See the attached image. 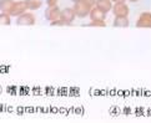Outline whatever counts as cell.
I'll use <instances>...</instances> for the list:
<instances>
[{
  "instance_id": "cell-1",
  "label": "cell",
  "mask_w": 151,
  "mask_h": 123,
  "mask_svg": "<svg viewBox=\"0 0 151 123\" xmlns=\"http://www.w3.org/2000/svg\"><path fill=\"white\" fill-rule=\"evenodd\" d=\"M74 11L75 14H76V18H86V16H89V14H90V10H91V6L90 5L84 1V0H81V1H78V3H74Z\"/></svg>"
},
{
  "instance_id": "cell-2",
  "label": "cell",
  "mask_w": 151,
  "mask_h": 123,
  "mask_svg": "<svg viewBox=\"0 0 151 123\" xmlns=\"http://www.w3.org/2000/svg\"><path fill=\"white\" fill-rule=\"evenodd\" d=\"M36 23L35 15L31 11H25L17 18V24L19 26H33Z\"/></svg>"
},
{
  "instance_id": "cell-3",
  "label": "cell",
  "mask_w": 151,
  "mask_h": 123,
  "mask_svg": "<svg viewBox=\"0 0 151 123\" xmlns=\"http://www.w3.org/2000/svg\"><path fill=\"white\" fill-rule=\"evenodd\" d=\"M112 14L115 16H129V13H130V8L125 1H117L114 3L112 5Z\"/></svg>"
},
{
  "instance_id": "cell-4",
  "label": "cell",
  "mask_w": 151,
  "mask_h": 123,
  "mask_svg": "<svg viewBox=\"0 0 151 123\" xmlns=\"http://www.w3.org/2000/svg\"><path fill=\"white\" fill-rule=\"evenodd\" d=\"M136 28L151 29V11H144L140 14V16L136 20Z\"/></svg>"
},
{
  "instance_id": "cell-5",
  "label": "cell",
  "mask_w": 151,
  "mask_h": 123,
  "mask_svg": "<svg viewBox=\"0 0 151 123\" xmlns=\"http://www.w3.org/2000/svg\"><path fill=\"white\" fill-rule=\"evenodd\" d=\"M28 10H29V8H28L26 1L25 0H20V1H15L12 11H10V15H12L13 18H18L19 15L24 14L25 11H28Z\"/></svg>"
},
{
  "instance_id": "cell-6",
  "label": "cell",
  "mask_w": 151,
  "mask_h": 123,
  "mask_svg": "<svg viewBox=\"0 0 151 123\" xmlns=\"http://www.w3.org/2000/svg\"><path fill=\"white\" fill-rule=\"evenodd\" d=\"M60 14H61V10L58 5H54V6H47L45 10V19L51 23L54 20H58L60 19Z\"/></svg>"
},
{
  "instance_id": "cell-7",
  "label": "cell",
  "mask_w": 151,
  "mask_h": 123,
  "mask_svg": "<svg viewBox=\"0 0 151 123\" xmlns=\"http://www.w3.org/2000/svg\"><path fill=\"white\" fill-rule=\"evenodd\" d=\"M60 19L64 20L66 23V25H71L74 23V20L76 19V14H75L74 9L73 8H65L61 10V14H60Z\"/></svg>"
},
{
  "instance_id": "cell-8",
  "label": "cell",
  "mask_w": 151,
  "mask_h": 123,
  "mask_svg": "<svg viewBox=\"0 0 151 123\" xmlns=\"http://www.w3.org/2000/svg\"><path fill=\"white\" fill-rule=\"evenodd\" d=\"M112 5H114V3H112L111 0H98L95 4V6L99 8L101 11H104L105 14H107L112 10Z\"/></svg>"
},
{
  "instance_id": "cell-9",
  "label": "cell",
  "mask_w": 151,
  "mask_h": 123,
  "mask_svg": "<svg viewBox=\"0 0 151 123\" xmlns=\"http://www.w3.org/2000/svg\"><path fill=\"white\" fill-rule=\"evenodd\" d=\"M89 18L90 20H105L106 19V14L104 11H101L99 8H91L90 10V14H89Z\"/></svg>"
},
{
  "instance_id": "cell-10",
  "label": "cell",
  "mask_w": 151,
  "mask_h": 123,
  "mask_svg": "<svg viewBox=\"0 0 151 123\" xmlns=\"http://www.w3.org/2000/svg\"><path fill=\"white\" fill-rule=\"evenodd\" d=\"M112 25L115 26V28H129V25H130V20H129L127 16H115V20Z\"/></svg>"
},
{
  "instance_id": "cell-11",
  "label": "cell",
  "mask_w": 151,
  "mask_h": 123,
  "mask_svg": "<svg viewBox=\"0 0 151 123\" xmlns=\"http://www.w3.org/2000/svg\"><path fill=\"white\" fill-rule=\"evenodd\" d=\"M14 4H15L14 0H0V11L10 14Z\"/></svg>"
},
{
  "instance_id": "cell-12",
  "label": "cell",
  "mask_w": 151,
  "mask_h": 123,
  "mask_svg": "<svg viewBox=\"0 0 151 123\" xmlns=\"http://www.w3.org/2000/svg\"><path fill=\"white\" fill-rule=\"evenodd\" d=\"M28 4V8L30 11H35V10L40 9L42 5V0H25Z\"/></svg>"
},
{
  "instance_id": "cell-13",
  "label": "cell",
  "mask_w": 151,
  "mask_h": 123,
  "mask_svg": "<svg viewBox=\"0 0 151 123\" xmlns=\"http://www.w3.org/2000/svg\"><path fill=\"white\" fill-rule=\"evenodd\" d=\"M12 24V15L6 13H0V25H10Z\"/></svg>"
},
{
  "instance_id": "cell-14",
  "label": "cell",
  "mask_w": 151,
  "mask_h": 123,
  "mask_svg": "<svg viewBox=\"0 0 151 123\" xmlns=\"http://www.w3.org/2000/svg\"><path fill=\"white\" fill-rule=\"evenodd\" d=\"M89 26H91V28H105L106 23L105 20H90Z\"/></svg>"
},
{
  "instance_id": "cell-15",
  "label": "cell",
  "mask_w": 151,
  "mask_h": 123,
  "mask_svg": "<svg viewBox=\"0 0 151 123\" xmlns=\"http://www.w3.org/2000/svg\"><path fill=\"white\" fill-rule=\"evenodd\" d=\"M50 24H51V26H68L65 21H64V20H61V19L54 20V21H51Z\"/></svg>"
},
{
  "instance_id": "cell-16",
  "label": "cell",
  "mask_w": 151,
  "mask_h": 123,
  "mask_svg": "<svg viewBox=\"0 0 151 123\" xmlns=\"http://www.w3.org/2000/svg\"><path fill=\"white\" fill-rule=\"evenodd\" d=\"M47 6H54V5H58V1L59 0H45Z\"/></svg>"
},
{
  "instance_id": "cell-17",
  "label": "cell",
  "mask_w": 151,
  "mask_h": 123,
  "mask_svg": "<svg viewBox=\"0 0 151 123\" xmlns=\"http://www.w3.org/2000/svg\"><path fill=\"white\" fill-rule=\"evenodd\" d=\"M84 1H86V3H88V4L90 5L91 8H94V6H95V4H96V1H98V0H84Z\"/></svg>"
},
{
  "instance_id": "cell-18",
  "label": "cell",
  "mask_w": 151,
  "mask_h": 123,
  "mask_svg": "<svg viewBox=\"0 0 151 123\" xmlns=\"http://www.w3.org/2000/svg\"><path fill=\"white\" fill-rule=\"evenodd\" d=\"M112 3H117V1H125V0H111Z\"/></svg>"
},
{
  "instance_id": "cell-19",
  "label": "cell",
  "mask_w": 151,
  "mask_h": 123,
  "mask_svg": "<svg viewBox=\"0 0 151 123\" xmlns=\"http://www.w3.org/2000/svg\"><path fill=\"white\" fill-rule=\"evenodd\" d=\"M127 1H130V3H137L139 0H127Z\"/></svg>"
},
{
  "instance_id": "cell-20",
  "label": "cell",
  "mask_w": 151,
  "mask_h": 123,
  "mask_svg": "<svg viewBox=\"0 0 151 123\" xmlns=\"http://www.w3.org/2000/svg\"><path fill=\"white\" fill-rule=\"evenodd\" d=\"M71 1H74V3H78V1H81V0H71Z\"/></svg>"
}]
</instances>
